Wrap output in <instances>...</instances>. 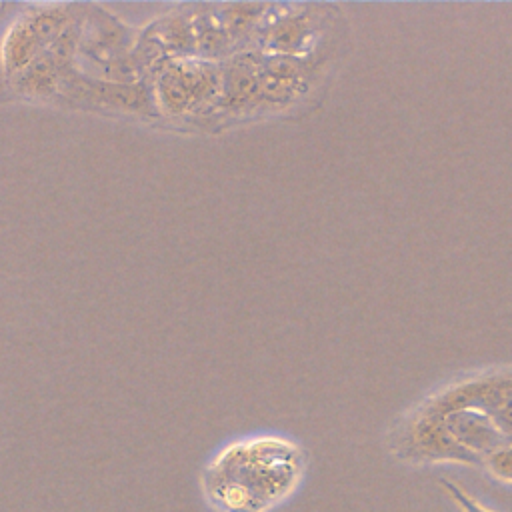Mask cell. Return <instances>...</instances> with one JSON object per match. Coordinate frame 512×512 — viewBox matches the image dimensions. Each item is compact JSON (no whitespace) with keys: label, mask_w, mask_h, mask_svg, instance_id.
Here are the masks:
<instances>
[{"label":"cell","mask_w":512,"mask_h":512,"mask_svg":"<svg viewBox=\"0 0 512 512\" xmlns=\"http://www.w3.org/2000/svg\"><path fill=\"white\" fill-rule=\"evenodd\" d=\"M440 486L442 490L448 494V498L462 510V512H496L492 508H488L486 504H482L480 500H476L472 494H468L464 488H460L458 484L454 482H448V480H440Z\"/></svg>","instance_id":"3957f363"},{"label":"cell","mask_w":512,"mask_h":512,"mask_svg":"<svg viewBox=\"0 0 512 512\" xmlns=\"http://www.w3.org/2000/svg\"><path fill=\"white\" fill-rule=\"evenodd\" d=\"M302 446L276 432L222 444L200 470V494L212 512H272L302 484Z\"/></svg>","instance_id":"6da1fadb"},{"label":"cell","mask_w":512,"mask_h":512,"mask_svg":"<svg viewBox=\"0 0 512 512\" xmlns=\"http://www.w3.org/2000/svg\"><path fill=\"white\" fill-rule=\"evenodd\" d=\"M484 464L488 466V470L492 472L494 478L512 484V444L500 446L494 452H490L486 456Z\"/></svg>","instance_id":"7a4b0ae2"}]
</instances>
